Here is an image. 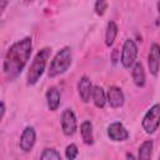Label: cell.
<instances>
[{"label": "cell", "instance_id": "obj_1", "mask_svg": "<svg viewBox=\"0 0 160 160\" xmlns=\"http://www.w3.org/2000/svg\"><path fill=\"white\" fill-rule=\"evenodd\" d=\"M31 50H32L31 38H24L14 42L9 48L2 64V72L6 80L11 81L21 74L25 65L28 64V60L30 59Z\"/></svg>", "mask_w": 160, "mask_h": 160}, {"label": "cell", "instance_id": "obj_2", "mask_svg": "<svg viewBox=\"0 0 160 160\" xmlns=\"http://www.w3.org/2000/svg\"><path fill=\"white\" fill-rule=\"evenodd\" d=\"M51 55V49L50 48H42L41 50L38 51L35 55L29 71H28V85H34L39 81L41 75L44 74V70L46 68V62Z\"/></svg>", "mask_w": 160, "mask_h": 160}, {"label": "cell", "instance_id": "obj_3", "mask_svg": "<svg viewBox=\"0 0 160 160\" xmlns=\"http://www.w3.org/2000/svg\"><path fill=\"white\" fill-rule=\"evenodd\" d=\"M71 65V49L69 46L62 48L56 52L49 66V78H55L64 74Z\"/></svg>", "mask_w": 160, "mask_h": 160}, {"label": "cell", "instance_id": "obj_4", "mask_svg": "<svg viewBox=\"0 0 160 160\" xmlns=\"http://www.w3.org/2000/svg\"><path fill=\"white\" fill-rule=\"evenodd\" d=\"M160 125V104H154L144 115L141 126L146 134H154Z\"/></svg>", "mask_w": 160, "mask_h": 160}, {"label": "cell", "instance_id": "obj_5", "mask_svg": "<svg viewBox=\"0 0 160 160\" xmlns=\"http://www.w3.org/2000/svg\"><path fill=\"white\" fill-rule=\"evenodd\" d=\"M136 56H138V46L132 39H126L122 44V50H121V58L120 61L125 69H130L134 66L136 62Z\"/></svg>", "mask_w": 160, "mask_h": 160}, {"label": "cell", "instance_id": "obj_6", "mask_svg": "<svg viewBox=\"0 0 160 160\" xmlns=\"http://www.w3.org/2000/svg\"><path fill=\"white\" fill-rule=\"evenodd\" d=\"M61 130L66 136H71L75 134L78 129V122H76V116L71 109H65L61 114Z\"/></svg>", "mask_w": 160, "mask_h": 160}, {"label": "cell", "instance_id": "obj_7", "mask_svg": "<svg viewBox=\"0 0 160 160\" xmlns=\"http://www.w3.org/2000/svg\"><path fill=\"white\" fill-rule=\"evenodd\" d=\"M36 141V132L35 129L32 126H26L22 130V134L20 136V141H19V146L24 152H29L32 150L34 145Z\"/></svg>", "mask_w": 160, "mask_h": 160}, {"label": "cell", "instance_id": "obj_8", "mask_svg": "<svg viewBox=\"0 0 160 160\" xmlns=\"http://www.w3.org/2000/svg\"><path fill=\"white\" fill-rule=\"evenodd\" d=\"M148 66L150 70V74L154 76H158L160 70V45L154 42L150 46V51L148 55Z\"/></svg>", "mask_w": 160, "mask_h": 160}, {"label": "cell", "instance_id": "obj_9", "mask_svg": "<svg viewBox=\"0 0 160 160\" xmlns=\"http://www.w3.org/2000/svg\"><path fill=\"white\" fill-rule=\"evenodd\" d=\"M108 136L112 141H125L129 138V132L120 121H115L108 126Z\"/></svg>", "mask_w": 160, "mask_h": 160}, {"label": "cell", "instance_id": "obj_10", "mask_svg": "<svg viewBox=\"0 0 160 160\" xmlns=\"http://www.w3.org/2000/svg\"><path fill=\"white\" fill-rule=\"evenodd\" d=\"M106 99H108V102L110 104L111 108L114 109H118L120 106L124 105V101H125V96H124V92L120 88L112 85L108 89V92H106Z\"/></svg>", "mask_w": 160, "mask_h": 160}, {"label": "cell", "instance_id": "obj_11", "mask_svg": "<svg viewBox=\"0 0 160 160\" xmlns=\"http://www.w3.org/2000/svg\"><path fill=\"white\" fill-rule=\"evenodd\" d=\"M92 90L94 86L91 84V80L88 76H81L78 82V92L84 102H88L90 100V98L92 96Z\"/></svg>", "mask_w": 160, "mask_h": 160}, {"label": "cell", "instance_id": "obj_12", "mask_svg": "<svg viewBox=\"0 0 160 160\" xmlns=\"http://www.w3.org/2000/svg\"><path fill=\"white\" fill-rule=\"evenodd\" d=\"M60 92L55 86H51L46 91V104L50 111H55L58 110V108L60 106Z\"/></svg>", "mask_w": 160, "mask_h": 160}, {"label": "cell", "instance_id": "obj_13", "mask_svg": "<svg viewBox=\"0 0 160 160\" xmlns=\"http://www.w3.org/2000/svg\"><path fill=\"white\" fill-rule=\"evenodd\" d=\"M131 78L134 84L138 88H144L145 86V71L142 68L141 62H135L134 66L131 68Z\"/></svg>", "mask_w": 160, "mask_h": 160}, {"label": "cell", "instance_id": "obj_14", "mask_svg": "<svg viewBox=\"0 0 160 160\" xmlns=\"http://www.w3.org/2000/svg\"><path fill=\"white\" fill-rule=\"evenodd\" d=\"M80 135L82 141L86 145H91L94 142V135H92V124L89 120H85L80 125Z\"/></svg>", "mask_w": 160, "mask_h": 160}, {"label": "cell", "instance_id": "obj_15", "mask_svg": "<svg viewBox=\"0 0 160 160\" xmlns=\"http://www.w3.org/2000/svg\"><path fill=\"white\" fill-rule=\"evenodd\" d=\"M92 101H94V105L99 109H102L108 101L106 99V92L105 90L100 86V85H95L94 86V90H92Z\"/></svg>", "mask_w": 160, "mask_h": 160}, {"label": "cell", "instance_id": "obj_16", "mask_svg": "<svg viewBox=\"0 0 160 160\" xmlns=\"http://www.w3.org/2000/svg\"><path fill=\"white\" fill-rule=\"evenodd\" d=\"M118 31H119V28L116 25L115 21L110 20L106 25V30H105V45L106 46H111L115 41V38L118 35Z\"/></svg>", "mask_w": 160, "mask_h": 160}, {"label": "cell", "instance_id": "obj_17", "mask_svg": "<svg viewBox=\"0 0 160 160\" xmlns=\"http://www.w3.org/2000/svg\"><path fill=\"white\" fill-rule=\"evenodd\" d=\"M152 148H154L152 140H145L139 146L138 160H150L151 159V154H152Z\"/></svg>", "mask_w": 160, "mask_h": 160}, {"label": "cell", "instance_id": "obj_18", "mask_svg": "<svg viewBox=\"0 0 160 160\" xmlns=\"http://www.w3.org/2000/svg\"><path fill=\"white\" fill-rule=\"evenodd\" d=\"M40 160H61V156L58 152V150L52 148H48L41 152Z\"/></svg>", "mask_w": 160, "mask_h": 160}, {"label": "cell", "instance_id": "obj_19", "mask_svg": "<svg viewBox=\"0 0 160 160\" xmlns=\"http://www.w3.org/2000/svg\"><path fill=\"white\" fill-rule=\"evenodd\" d=\"M79 154V149L75 144H70L66 146V150H65V156L68 160H75L76 156Z\"/></svg>", "mask_w": 160, "mask_h": 160}, {"label": "cell", "instance_id": "obj_20", "mask_svg": "<svg viewBox=\"0 0 160 160\" xmlns=\"http://www.w3.org/2000/svg\"><path fill=\"white\" fill-rule=\"evenodd\" d=\"M108 2L106 1H104V0H99V1H96L95 2V5H94V10H95V12L98 14V15H104L105 14V11H106V9H108Z\"/></svg>", "mask_w": 160, "mask_h": 160}, {"label": "cell", "instance_id": "obj_21", "mask_svg": "<svg viewBox=\"0 0 160 160\" xmlns=\"http://www.w3.org/2000/svg\"><path fill=\"white\" fill-rule=\"evenodd\" d=\"M4 115H5V104L4 101H1V119H4Z\"/></svg>", "mask_w": 160, "mask_h": 160}, {"label": "cell", "instance_id": "obj_22", "mask_svg": "<svg viewBox=\"0 0 160 160\" xmlns=\"http://www.w3.org/2000/svg\"><path fill=\"white\" fill-rule=\"evenodd\" d=\"M8 5V1H0V10L2 11L4 10V8Z\"/></svg>", "mask_w": 160, "mask_h": 160}, {"label": "cell", "instance_id": "obj_23", "mask_svg": "<svg viewBox=\"0 0 160 160\" xmlns=\"http://www.w3.org/2000/svg\"><path fill=\"white\" fill-rule=\"evenodd\" d=\"M126 160H136L132 154H126Z\"/></svg>", "mask_w": 160, "mask_h": 160}, {"label": "cell", "instance_id": "obj_24", "mask_svg": "<svg viewBox=\"0 0 160 160\" xmlns=\"http://www.w3.org/2000/svg\"><path fill=\"white\" fill-rule=\"evenodd\" d=\"M156 6H158V11H159V12H160V1H159V2H158V4H156Z\"/></svg>", "mask_w": 160, "mask_h": 160}, {"label": "cell", "instance_id": "obj_25", "mask_svg": "<svg viewBox=\"0 0 160 160\" xmlns=\"http://www.w3.org/2000/svg\"><path fill=\"white\" fill-rule=\"evenodd\" d=\"M159 160H160V156H159Z\"/></svg>", "mask_w": 160, "mask_h": 160}]
</instances>
